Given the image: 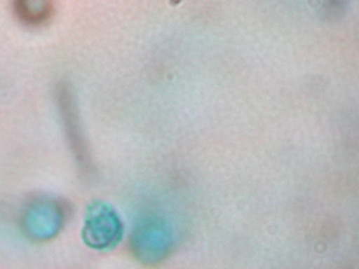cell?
<instances>
[{"mask_svg": "<svg viewBox=\"0 0 359 269\" xmlns=\"http://www.w3.org/2000/svg\"><path fill=\"white\" fill-rule=\"evenodd\" d=\"M56 97L72 149L81 160H88V147L82 133L79 111L70 86L67 83H60L56 89Z\"/></svg>", "mask_w": 359, "mask_h": 269, "instance_id": "cell-1", "label": "cell"}, {"mask_svg": "<svg viewBox=\"0 0 359 269\" xmlns=\"http://www.w3.org/2000/svg\"><path fill=\"white\" fill-rule=\"evenodd\" d=\"M15 15L22 24L38 27L48 22L53 17L55 6L49 1H15L13 4Z\"/></svg>", "mask_w": 359, "mask_h": 269, "instance_id": "cell-2", "label": "cell"}, {"mask_svg": "<svg viewBox=\"0 0 359 269\" xmlns=\"http://www.w3.org/2000/svg\"><path fill=\"white\" fill-rule=\"evenodd\" d=\"M346 2L341 0L325 1L320 8L322 18L328 22H335L344 17L346 13Z\"/></svg>", "mask_w": 359, "mask_h": 269, "instance_id": "cell-3", "label": "cell"}]
</instances>
